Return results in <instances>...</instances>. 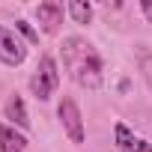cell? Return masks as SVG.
Segmentation results:
<instances>
[{"mask_svg": "<svg viewBox=\"0 0 152 152\" xmlns=\"http://www.w3.org/2000/svg\"><path fill=\"white\" fill-rule=\"evenodd\" d=\"M60 57H63V69L69 72V78L84 87V90H99L104 75H102V57L99 51L81 39V36H69L63 39V48H60Z\"/></svg>", "mask_w": 152, "mask_h": 152, "instance_id": "1", "label": "cell"}, {"mask_svg": "<svg viewBox=\"0 0 152 152\" xmlns=\"http://www.w3.org/2000/svg\"><path fill=\"white\" fill-rule=\"evenodd\" d=\"M57 87H60L57 60H54L51 54H45V57L39 60L36 72H33V78H30V90H33V96H36L39 102H48V99L57 93Z\"/></svg>", "mask_w": 152, "mask_h": 152, "instance_id": "2", "label": "cell"}, {"mask_svg": "<svg viewBox=\"0 0 152 152\" xmlns=\"http://www.w3.org/2000/svg\"><path fill=\"white\" fill-rule=\"evenodd\" d=\"M57 116L72 143H84V116H81V107L75 104V99H63L57 107Z\"/></svg>", "mask_w": 152, "mask_h": 152, "instance_id": "3", "label": "cell"}, {"mask_svg": "<svg viewBox=\"0 0 152 152\" xmlns=\"http://www.w3.org/2000/svg\"><path fill=\"white\" fill-rule=\"evenodd\" d=\"M27 60V45L18 39L15 30L0 24V63L3 66H21Z\"/></svg>", "mask_w": 152, "mask_h": 152, "instance_id": "4", "label": "cell"}, {"mask_svg": "<svg viewBox=\"0 0 152 152\" xmlns=\"http://www.w3.org/2000/svg\"><path fill=\"white\" fill-rule=\"evenodd\" d=\"M36 21L42 24V30L48 36H54L63 24V3H54V0H45V3L36 6Z\"/></svg>", "mask_w": 152, "mask_h": 152, "instance_id": "5", "label": "cell"}, {"mask_svg": "<svg viewBox=\"0 0 152 152\" xmlns=\"http://www.w3.org/2000/svg\"><path fill=\"white\" fill-rule=\"evenodd\" d=\"M113 137H116V146H119L122 152H152V143L143 140V137H134L131 128H128L125 122H116Z\"/></svg>", "mask_w": 152, "mask_h": 152, "instance_id": "6", "label": "cell"}, {"mask_svg": "<svg viewBox=\"0 0 152 152\" xmlns=\"http://www.w3.org/2000/svg\"><path fill=\"white\" fill-rule=\"evenodd\" d=\"M27 149V137L9 125V122H0V152H24Z\"/></svg>", "mask_w": 152, "mask_h": 152, "instance_id": "7", "label": "cell"}, {"mask_svg": "<svg viewBox=\"0 0 152 152\" xmlns=\"http://www.w3.org/2000/svg\"><path fill=\"white\" fill-rule=\"evenodd\" d=\"M6 119H9L12 125H18L21 131H24V128H30V116H27L24 99H21L18 93H12V96H9V102H6Z\"/></svg>", "mask_w": 152, "mask_h": 152, "instance_id": "8", "label": "cell"}, {"mask_svg": "<svg viewBox=\"0 0 152 152\" xmlns=\"http://www.w3.org/2000/svg\"><path fill=\"white\" fill-rule=\"evenodd\" d=\"M66 9H69V15L75 18V24H90V21H93V6L84 3V0H72Z\"/></svg>", "mask_w": 152, "mask_h": 152, "instance_id": "9", "label": "cell"}, {"mask_svg": "<svg viewBox=\"0 0 152 152\" xmlns=\"http://www.w3.org/2000/svg\"><path fill=\"white\" fill-rule=\"evenodd\" d=\"M137 66H140V72H143V81H146L149 90H152V51L140 48V51H137Z\"/></svg>", "mask_w": 152, "mask_h": 152, "instance_id": "10", "label": "cell"}, {"mask_svg": "<svg viewBox=\"0 0 152 152\" xmlns=\"http://www.w3.org/2000/svg\"><path fill=\"white\" fill-rule=\"evenodd\" d=\"M15 30H18L21 36H27V42H39V33L30 27V21H24V18H21V21H15Z\"/></svg>", "mask_w": 152, "mask_h": 152, "instance_id": "11", "label": "cell"}, {"mask_svg": "<svg viewBox=\"0 0 152 152\" xmlns=\"http://www.w3.org/2000/svg\"><path fill=\"white\" fill-rule=\"evenodd\" d=\"M140 9H143V15L152 21V0H143V3H140Z\"/></svg>", "mask_w": 152, "mask_h": 152, "instance_id": "12", "label": "cell"}]
</instances>
